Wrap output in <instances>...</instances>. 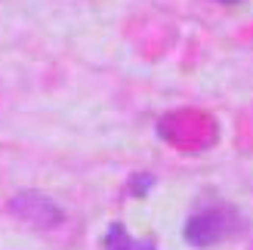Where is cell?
I'll return each instance as SVG.
<instances>
[{"instance_id": "cell-1", "label": "cell", "mask_w": 253, "mask_h": 250, "mask_svg": "<svg viewBox=\"0 0 253 250\" xmlns=\"http://www.w3.org/2000/svg\"><path fill=\"white\" fill-rule=\"evenodd\" d=\"M229 232H232V213L229 210L210 207V210H201V213L188 216L182 235H185V241L192 247H213V244H219Z\"/></svg>"}, {"instance_id": "cell-3", "label": "cell", "mask_w": 253, "mask_h": 250, "mask_svg": "<svg viewBox=\"0 0 253 250\" xmlns=\"http://www.w3.org/2000/svg\"><path fill=\"white\" fill-rule=\"evenodd\" d=\"M105 250H155V244L130 238L124 226H111L108 235H105Z\"/></svg>"}, {"instance_id": "cell-4", "label": "cell", "mask_w": 253, "mask_h": 250, "mask_svg": "<svg viewBox=\"0 0 253 250\" xmlns=\"http://www.w3.org/2000/svg\"><path fill=\"white\" fill-rule=\"evenodd\" d=\"M222 3H241V0H222Z\"/></svg>"}, {"instance_id": "cell-2", "label": "cell", "mask_w": 253, "mask_h": 250, "mask_svg": "<svg viewBox=\"0 0 253 250\" xmlns=\"http://www.w3.org/2000/svg\"><path fill=\"white\" fill-rule=\"evenodd\" d=\"M9 210L19 219L31 222V226H41V229H53V226H59V222H62V210L49 201V198L37 195V192H25L19 198H12Z\"/></svg>"}]
</instances>
